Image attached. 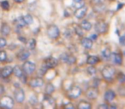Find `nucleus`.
Wrapping results in <instances>:
<instances>
[{
	"label": "nucleus",
	"mask_w": 125,
	"mask_h": 109,
	"mask_svg": "<svg viewBox=\"0 0 125 109\" xmlns=\"http://www.w3.org/2000/svg\"><path fill=\"white\" fill-rule=\"evenodd\" d=\"M7 41L4 38H0V49H3L6 46Z\"/></svg>",
	"instance_id": "nucleus-36"
},
{
	"label": "nucleus",
	"mask_w": 125,
	"mask_h": 109,
	"mask_svg": "<svg viewBox=\"0 0 125 109\" xmlns=\"http://www.w3.org/2000/svg\"><path fill=\"white\" fill-rule=\"evenodd\" d=\"M60 34L59 28L55 25H50L47 28V35L51 38H57Z\"/></svg>",
	"instance_id": "nucleus-6"
},
{
	"label": "nucleus",
	"mask_w": 125,
	"mask_h": 109,
	"mask_svg": "<svg viewBox=\"0 0 125 109\" xmlns=\"http://www.w3.org/2000/svg\"><path fill=\"white\" fill-rule=\"evenodd\" d=\"M82 94V89L80 88L77 85H73L71 86L67 91V95L70 99L71 100H75V99H77Z\"/></svg>",
	"instance_id": "nucleus-2"
},
{
	"label": "nucleus",
	"mask_w": 125,
	"mask_h": 109,
	"mask_svg": "<svg viewBox=\"0 0 125 109\" xmlns=\"http://www.w3.org/2000/svg\"><path fill=\"white\" fill-rule=\"evenodd\" d=\"M77 107L79 109H89L92 107V105L89 102L86 101H81L78 103V105H77Z\"/></svg>",
	"instance_id": "nucleus-21"
},
{
	"label": "nucleus",
	"mask_w": 125,
	"mask_h": 109,
	"mask_svg": "<svg viewBox=\"0 0 125 109\" xmlns=\"http://www.w3.org/2000/svg\"><path fill=\"white\" fill-rule=\"evenodd\" d=\"M118 93H119L120 95H122V96H125V86H121L118 88L117 90Z\"/></svg>",
	"instance_id": "nucleus-38"
},
{
	"label": "nucleus",
	"mask_w": 125,
	"mask_h": 109,
	"mask_svg": "<svg viewBox=\"0 0 125 109\" xmlns=\"http://www.w3.org/2000/svg\"><path fill=\"white\" fill-rule=\"evenodd\" d=\"M55 90V87L53 86V84L51 83H48L45 85V93L46 95H52V93Z\"/></svg>",
	"instance_id": "nucleus-24"
},
{
	"label": "nucleus",
	"mask_w": 125,
	"mask_h": 109,
	"mask_svg": "<svg viewBox=\"0 0 125 109\" xmlns=\"http://www.w3.org/2000/svg\"><path fill=\"white\" fill-rule=\"evenodd\" d=\"M106 6L104 4H95L94 7V11L96 13H101L105 9Z\"/></svg>",
	"instance_id": "nucleus-26"
},
{
	"label": "nucleus",
	"mask_w": 125,
	"mask_h": 109,
	"mask_svg": "<svg viewBox=\"0 0 125 109\" xmlns=\"http://www.w3.org/2000/svg\"><path fill=\"white\" fill-rule=\"evenodd\" d=\"M96 38H97V36H96L95 34H93L92 36H91V39H92L93 41H94V39H96Z\"/></svg>",
	"instance_id": "nucleus-44"
},
{
	"label": "nucleus",
	"mask_w": 125,
	"mask_h": 109,
	"mask_svg": "<svg viewBox=\"0 0 125 109\" xmlns=\"http://www.w3.org/2000/svg\"><path fill=\"white\" fill-rule=\"evenodd\" d=\"M7 60V53L4 50L0 51V61L1 62H4Z\"/></svg>",
	"instance_id": "nucleus-32"
},
{
	"label": "nucleus",
	"mask_w": 125,
	"mask_h": 109,
	"mask_svg": "<svg viewBox=\"0 0 125 109\" xmlns=\"http://www.w3.org/2000/svg\"><path fill=\"white\" fill-rule=\"evenodd\" d=\"M23 19H24L27 25H31L33 22V18L31 15H26V16H23Z\"/></svg>",
	"instance_id": "nucleus-29"
},
{
	"label": "nucleus",
	"mask_w": 125,
	"mask_h": 109,
	"mask_svg": "<svg viewBox=\"0 0 125 109\" xmlns=\"http://www.w3.org/2000/svg\"><path fill=\"white\" fill-rule=\"evenodd\" d=\"M16 22L19 27H23V26H27L26 22H25L24 19H23V16H19V17L16 20Z\"/></svg>",
	"instance_id": "nucleus-27"
},
{
	"label": "nucleus",
	"mask_w": 125,
	"mask_h": 109,
	"mask_svg": "<svg viewBox=\"0 0 125 109\" xmlns=\"http://www.w3.org/2000/svg\"><path fill=\"white\" fill-rule=\"evenodd\" d=\"M83 31H84V30L82 29V27H81V26H76L75 27V33H76V35H77V36H79V37H82V36H83Z\"/></svg>",
	"instance_id": "nucleus-31"
},
{
	"label": "nucleus",
	"mask_w": 125,
	"mask_h": 109,
	"mask_svg": "<svg viewBox=\"0 0 125 109\" xmlns=\"http://www.w3.org/2000/svg\"><path fill=\"white\" fill-rule=\"evenodd\" d=\"M94 29H95V32L97 33H99V34H103V33L107 32L108 25L106 24L104 21H99L94 25Z\"/></svg>",
	"instance_id": "nucleus-3"
},
{
	"label": "nucleus",
	"mask_w": 125,
	"mask_h": 109,
	"mask_svg": "<svg viewBox=\"0 0 125 109\" xmlns=\"http://www.w3.org/2000/svg\"><path fill=\"white\" fill-rule=\"evenodd\" d=\"M14 1H15V2H16V3H19V4H20V3L24 2L25 0H14Z\"/></svg>",
	"instance_id": "nucleus-46"
},
{
	"label": "nucleus",
	"mask_w": 125,
	"mask_h": 109,
	"mask_svg": "<svg viewBox=\"0 0 125 109\" xmlns=\"http://www.w3.org/2000/svg\"><path fill=\"white\" fill-rule=\"evenodd\" d=\"M87 71L89 75H94L96 73V68L94 67H87Z\"/></svg>",
	"instance_id": "nucleus-35"
},
{
	"label": "nucleus",
	"mask_w": 125,
	"mask_h": 109,
	"mask_svg": "<svg viewBox=\"0 0 125 109\" xmlns=\"http://www.w3.org/2000/svg\"><path fill=\"white\" fill-rule=\"evenodd\" d=\"M117 79L120 83H122V84L125 83V74H123V73H120V74H118Z\"/></svg>",
	"instance_id": "nucleus-37"
},
{
	"label": "nucleus",
	"mask_w": 125,
	"mask_h": 109,
	"mask_svg": "<svg viewBox=\"0 0 125 109\" xmlns=\"http://www.w3.org/2000/svg\"><path fill=\"white\" fill-rule=\"evenodd\" d=\"M13 73V67L10 66H6L2 68V70L0 71V74L3 78H9L10 76L11 75V73Z\"/></svg>",
	"instance_id": "nucleus-14"
},
{
	"label": "nucleus",
	"mask_w": 125,
	"mask_h": 109,
	"mask_svg": "<svg viewBox=\"0 0 125 109\" xmlns=\"http://www.w3.org/2000/svg\"><path fill=\"white\" fill-rule=\"evenodd\" d=\"M98 95H99V91H98V90L96 89V87H92V88H89L87 90V91H86V96L87 97L88 99H90V100H94V99H96L98 97Z\"/></svg>",
	"instance_id": "nucleus-11"
},
{
	"label": "nucleus",
	"mask_w": 125,
	"mask_h": 109,
	"mask_svg": "<svg viewBox=\"0 0 125 109\" xmlns=\"http://www.w3.org/2000/svg\"><path fill=\"white\" fill-rule=\"evenodd\" d=\"M102 76L104 77L105 79L107 80H111L114 76L116 75V69L113 66L111 65H106L104 67V68L101 71Z\"/></svg>",
	"instance_id": "nucleus-1"
},
{
	"label": "nucleus",
	"mask_w": 125,
	"mask_h": 109,
	"mask_svg": "<svg viewBox=\"0 0 125 109\" xmlns=\"http://www.w3.org/2000/svg\"><path fill=\"white\" fill-rule=\"evenodd\" d=\"M30 56V52L27 50H21L19 53L17 54V58L20 61H27L28 57Z\"/></svg>",
	"instance_id": "nucleus-16"
},
{
	"label": "nucleus",
	"mask_w": 125,
	"mask_h": 109,
	"mask_svg": "<svg viewBox=\"0 0 125 109\" xmlns=\"http://www.w3.org/2000/svg\"><path fill=\"white\" fill-rule=\"evenodd\" d=\"M111 50H110L109 49L105 48V49H104V50L102 51V53H101V55H102V57L104 58V59L107 60V59H109L110 56H111Z\"/></svg>",
	"instance_id": "nucleus-28"
},
{
	"label": "nucleus",
	"mask_w": 125,
	"mask_h": 109,
	"mask_svg": "<svg viewBox=\"0 0 125 109\" xmlns=\"http://www.w3.org/2000/svg\"><path fill=\"white\" fill-rule=\"evenodd\" d=\"M0 76H1V74H0Z\"/></svg>",
	"instance_id": "nucleus-47"
},
{
	"label": "nucleus",
	"mask_w": 125,
	"mask_h": 109,
	"mask_svg": "<svg viewBox=\"0 0 125 109\" xmlns=\"http://www.w3.org/2000/svg\"><path fill=\"white\" fill-rule=\"evenodd\" d=\"M99 108H109V106L107 105V104H101V105L99 106Z\"/></svg>",
	"instance_id": "nucleus-41"
},
{
	"label": "nucleus",
	"mask_w": 125,
	"mask_h": 109,
	"mask_svg": "<svg viewBox=\"0 0 125 109\" xmlns=\"http://www.w3.org/2000/svg\"><path fill=\"white\" fill-rule=\"evenodd\" d=\"M115 97H116V94H115V92L113 91V90H107V91L104 93V100L108 102L112 101L115 99Z\"/></svg>",
	"instance_id": "nucleus-18"
},
{
	"label": "nucleus",
	"mask_w": 125,
	"mask_h": 109,
	"mask_svg": "<svg viewBox=\"0 0 125 109\" xmlns=\"http://www.w3.org/2000/svg\"><path fill=\"white\" fill-rule=\"evenodd\" d=\"M80 26H81V27H82L83 30H85V31H90V30L92 29V24H91L88 21H82Z\"/></svg>",
	"instance_id": "nucleus-23"
},
{
	"label": "nucleus",
	"mask_w": 125,
	"mask_h": 109,
	"mask_svg": "<svg viewBox=\"0 0 125 109\" xmlns=\"http://www.w3.org/2000/svg\"><path fill=\"white\" fill-rule=\"evenodd\" d=\"M10 33V27L7 23H3L1 26V33L3 36H8Z\"/></svg>",
	"instance_id": "nucleus-19"
},
{
	"label": "nucleus",
	"mask_w": 125,
	"mask_h": 109,
	"mask_svg": "<svg viewBox=\"0 0 125 109\" xmlns=\"http://www.w3.org/2000/svg\"><path fill=\"white\" fill-rule=\"evenodd\" d=\"M44 84V80L41 78H33L30 80L29 85L33 88H37V87H41Z\"/></svg>",
	"instance_id": "nucleus-13"
},
{
	"label": "nucleus",
	"mask_w": 125,
	"mask_h": 109,
	"mask_svg": "<svg viewBox=\"0 0 125 109\" xmlns=\"http://www.w3.org/2000/svg\"><path fill=\"white\" fill-rule=\"evenodd\" d=\"M29 103L33 106L36 105V104L38 103V98H37L36 95H32V96L30 97L29 98Z\"/></svg>",
	"instance_id": "nucleus-34"
},
{
	"label": "nucleus",
	"mask_w": 125,
	"mask_h": 109,
	"mask_svg": "<svg viewBox=\"0 0 125 109\" xmlns=\"http://www.w3.org/2000/svg\"><path fill=\"white\" fill-rule=\"evenodd\" d=\"M0 5H1V7H2L3 9H5V10H8V9H10V4L7 0L2 1V2L0 3Z\"/></svg>",
	"instance_id": "nucleus-33"
},
{
	"label": "nucleus",
	"mask_w": 125,
	"mask_h": 109,
	"mask_svg": "<svg viewBox=\"0 0 125 109\" xmlns=\"http://www.w3.org/2000/svg\"><path fill=\"white\" fill-rule=\"evenodd\" d=\"M99 61V58L96 56H89L87 59V62L89 65H95Z\"/></svg>",
	"instance_id": "nucleus-20"
},
{
	"label": "nucleus",
	"mask_w": 125,
	"mask_h": 109,
	"mask_svg": "<svg viewBox=\"0 0 125 109\" xmlns=\"http://www.w3.org/2000/svg\"><path fill=\"white\" fill-rule=\"evenodd\" d=\"M110 57L111 58V60L113 61V62L116 65H122L123 63V58L122 56H120L119 54L117 53H111V56Z\"/></svg>",
	"instance_id": "nucleus-17"
},
{
	"label": "nucleus",
	"mask_w": 125,
	"mask_h": 109,
	"mask_svg": "<svg viewBox=\"0 0 125 109\" xmlns=\"http://www.w3.org/2000/svg\"><path fill=\"white\" fill-rule=\"evenodd\" d=\"M54 106H55V101H54V99L50 95H46L45 94V96L43 100V107L50 108V107H54Z\"/></svg>",
	"instance_id": "nucleus-10"
},
{
	"label": "nucleus",
	"mask_w": 125,
	"mask_h": 109,
	"mask_svg": "<svg viewBox=\"0 0 125 109\" xmlns=\"http://www.w3.org/2000/svg\"><path fill=\"white\" fill-rule=\"evenodd\" d=\"M35 69H36V65L32 61H25L22 65L23 73H25L26 74H32L35 71Z\"/></svg>",
	"instance_id": "nucleus-4"
},
{
	"label": "nucleus",
	"mask_w": 125,
	"mask_h": 109,
	"mask_svg": "<svg viewBox=\"0 0 125 109\" xmlns=\"http://www.w3.org/2000/svg\"><path fill=\"white\" fill-rule=\"evenodd\" d=\"M72 5L75 9H78L85 5V1L84 0H72Z\"/></svg>",
	"instance_id": "nucleus-25"
},
{
	"label": "nucleus",
	"mask_w": 125,
	"mask_h": 109,
	"mask_svg": "<svg viewBox=\"0 0 125 109\" xmlns=\"http://www.w3.org/2000/svg\"><path fill=\"white\" fill-rule=\"evenodd\" d=\"M14 97L16 99V102L18 103H22L25 100V92L22 89H16L14 91Z\"/></svg>",
	"instance_id": "nucleus-9"
},
{
	"label": "nucleus",
	"mask_w": 125,
	"mask_h": 109,
	"mask_svg": "<svg viewBox=\"0 0 125 109\" xmlns=\"http://www.w3.org/2000/svg\"><path fill=\"white\" fill-rule=\"evenodd\" d=\"M64 107H71V108H74V106L72 105V104L69 103L68 105H65V106H64Z\"/></svg>",
	"instance_id": "nucleus-43"
},
{
	"label": "nucleus",
	"mask_w": 125,
	"mask_h": 109,
	"mask_svg": "<svg viewBox=\"0 0 125 109\" xmlns=\"http://www.w3.org/2000/svg\"><path fill=\"white\" fill-rule=\"evenodd\" d=\"M60 60L62 61V62L67 63L68 65H73L74 63H75L76 61V59L74 56L72 55H69V54L63 53L60 56Z\"/></svg>",
	"instance_id": "nucleus-8"
},
{
	"label": "nucleus",
	"mask_w": 125,
	"mask_h": 109,
	"mask_svg": "<svg viewBox=\"0 0 125 109\" xmlns=\"http://www.w3.org/2000/svg\"><path fill=\"white\" fill-rule=\"evenodd\" d=\"M14 100L11 98L10 96H3L2 99H0V105L3 107H6V108H12L14 107Z\"/></svg>",
	"instance_id": "nucleus-5"
},
{
	"label": "nucleus",
	"mask_w": 125,
	"mask_h": 109,
	"mask_svg": "<svg viewBox=\"0 0 125 109\" xmlns=\"http://www.w3.org/2000/svg\"><path fill=\"white\" fill-rule=\"evenodd\" d=\"M93 40L89 38H82L81 40V44L82 45V47L85 49H91L93 47Z\"/></svg>",
	"instance_id": "nucleus-15"
},
{
	"label": "nucleus",
	"mask_w": 125,
	"mask_h": 109,
	"mask_svg": "<svg viewBox=\"0 0 125 109\" xmlns=\"http://www.w3.org/2000/svg\"><path fill=\"white\" fill-rule=\"evenodd\" d=\"M104 3V0H91V4H103Z\"/></svg>",
	"instance_id": "nucleus-39"
},
{
	"label": "nucleus",
	"mask_w": 125,
	"mask_h": 109,
	"mask_svg": "<svg viewBox=\"0 0 125 109\" xmlns=\"http://www.w3.org/2000/svg\"><path fill=\"white\" fill-rule=\"evenodd\" d=\"M19 40H21V42L23 43H26V39L24 38H21V37H19Z\"/></svg>",
	"instance_id": "nucleus-45"
},
{
	"label": "nucleus",
	"mask_w": 125,
	"mask_h": 109,
	"mask_svg": "<svg viewBox=\"0 0 125 109\" xmlns=\"http://www.w3.org/2000/svg\"><path fill=\"white\" fill-rule=\"evenodd\" d=\"M87 8L85 5H83L82 7L76 9V10L75 11L74 15H75V16L77 19H82L86 16V14H87Z\"/></svg>",
	"instance_id": "nucleus-12"
},
{
	"label": "nucleus",
	"mask_w": 125,
	"mask_h": 109,
	"mask_svg": "<svg viewBox=\"0 0 125 109\" xmlns=\"http://www.w3.org/2000/svg\"><path fill=\"white\" fill-rule=\"evenodd\" d=\"M4 92V87L3 86V85L0 84V95H1V94H3Z\"/></svg>",
	"instance_id": "nucleus-42"
},
{
	"label": "nucleus",
	"mask_w": 125,
	"mask_h": 109,
	"mask_svg": "<svg viewBox=\"0 0 125 109\" xmlns=\"http://www.w3.org/2000/svg\"><path fill=\"white\" fill-rule=\"evenodd\" d=\"M35 47H36V41H35V39H33V38H31V39L28 40V48L29 49V50H34Z\"/></svg>",
	"instance_id": "nucleus-30"
},
{
	"label": "nucleus",
	"mask_w": 125,
	"mask_h": 109,
	"mask_svg": "<svg viewBox=\"0 0 125 109\" xmlns=\"http://www.w3.org/2000/svg\"><path fill=\"white\" fill-rule=\"evenodd\" d=\"M13 73H14L15 76L20 78L23 75V70H22V68H21L19 66H15L14 67H13Z\"/></svg>",
	"instance_id": "nucleus-22"
},
{
	"label": "nucleus",
	"mask_w": 125,
	"mask_h": 109,
	"mask_svg": "<svg viewBox=\"0 0 125 109\" xmlns=\"http://www.w3.org/2000/svg\"><path fill=\"white\" fill-rule=\"evenodd\" d=\"M57 64H58L57 59L50 56V57H47L46 59L44 61L43 66L45 67V68H47V69H50V68L56 67L57 66Z\"/></svg>",
	"instance_id": "nucleus-7"
},
{
	"label": "nucleus",
	"mask_w": 125,
	"mask_h": 109,
	"mask_svg": "<svg viewBox=\"0 0 125 109\" xmlns=\"http://www.w3.org/2000/svg\"><path fill=\"white\" fill-rule=\"evenodd\" d=\"M119 41H120V43H121L122 45H125V36L120 37Z\"/></svg>",
	"instance_id": "nucleus-40"
}]
</instances>
